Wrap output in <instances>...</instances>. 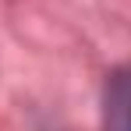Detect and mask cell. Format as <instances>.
I'll return each mask as SVG.
<instances>
[{
	"mask_svg": "<svg viewBox=\"0 0 131 131\" xmlns=\"http://www.w3.org/2000/svg\"><path fill=\"white\" fill-rule=\"evenodd\" d=\"M103 131H131V67H117L106 78Z\"/></svg>",
	"mask_w": 131,
	"mask_h": 131,
	"instance_id": "cell-1",
	"label": "cell"
}]
</instances>
